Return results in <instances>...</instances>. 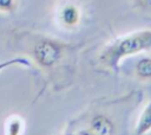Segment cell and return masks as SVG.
Wrapping results in <instances>:
<instances>
[{
	"mask_svg": "<svg viewBox=\"0 0 151 135\" xmlns=\"http://www.w3.org/2000/svg\"><path fill=\"white\" fill-rule=\"evenodd\" d=\"M151 50V30H139L109 43L99 54V62L107 69L118 70L123 59Z\"/></svg>",
	"mask_w": 151,
	"mask_h": 135,
	"instance_id": "6da1fadb",
	"label": "cell"
},
{
	"mask_svg": "<svg viewBox=\"0 0 151 135\" xmlns=\"http://www.w3.org/2000/svg\"><path fill=\"white\" fill-rule=\"evenodd\" d=\"M65 45L50 38L40 39L33 47V57L35 62L44 68L55 65L63 57Z\"/></svg>",
	"mask_w": 151,
	"mask_h": 135,
	"instance_id": "7a4b0ae2",
	"label": "cell"
},
{
	"mask_svg": "<svg viewBox=\"0 0 151 135\" xmlns=\"http://www.w3.org/2000/svg\"><path fill=\"white\" fill-rule=\"evenodd\" d=\"M91 135H116L117 128L114 121L105 114H96L88 123Z\"/></svg>",
	"mask_w": 151,
	"mask_h": 135,
	"instance_id": "3957f363",
	"label": "cell"
},
{
	"mask_svg": "<svg viewBox=\"0 0 151 135\" xmlns=\"http://www.w3.org/2000/svg\"><path fill=\"white\" fill-rule=\"evenodd\" d=\"M59 19L64 26L74 27L76 25H78L79 19H80L79 9L74 5H66L65 7L61 8L59 13Z\"/></svg>",
	"mask_w": 151,
	"mask_h": 135,
	"instance_id": "277c9868",
	"label": "cell"
},
{
	"mask_svg": "<svg viewBox=\"0 0 151 135\" xmlns=\"http://www.w3.org/2000/svg\"><path fill=\"white\" fill-rule=\"evenodd\" d=\"M136 135H145L151 131V101L142 110L137 124H136Z\"/></svg>",
	"mask_w": 151,
	"mask_h": 135,
	"instance_id": "5b68a950",
	"label": "cell"
},
{
	"mask_svg": "<svg viewBox=\"0 0 151 135\" xmlns=\"http://www.w3.org/2000/svg\"><path fill=\"white\" fill-rule=\"evenodd\" d=\"M134 73L140 81H151V58H140L134 66Z\"/></svg>",
	"mask_w": 151,
	"mask_h": 135,
	"instance_id": "8992f818",
	"label": "cell"
},
{
	"mask_svg": "<svg viewBox=\"0 0 151 135\" xmlns=\"http://www.w3.org/2000/svg\"><path fill=\"white\" fill-rule=\"evenodd\" d=\"M24 130V122L20 117H11L6 123V135H21Z\"/></svg>",
	"mask_w": 151,
	"mask_h": 135,
	"instance_id": "52a82bcc",
	"label": "cell"
},
{
	"mask_svg": "<svg viewBox=\"0 0 151 135\" xmlns=\"http://www.w3.org/2000/svg\"><path fill=\"white\" fill-rule=\"evenodd\" d=\"M15 65H20V66H31V62L27 58L24 57H17V58H12L5 62H0V72L7 68L11 66H15Z\"/></svg>",
	"mask_w": 151,
	"mask_h": 135,
	"instance_id": "ba28073f",
	"label": "cell"
},
{
	"mask_svg": "<svg viewBox=\"0 0 151 135\" xmlns=\"http://www.w3.org/2000/svg\"><path fill=\"white\" fill-rule=\"evenodd\" d=\"M17 7V0H0V12H12Z\"/></svg>",
	"mask_w": 151,
	"mask_h": 135,
	"instance_id": "9c48e42d",
	"label": "cell"
},
{
	"mask_svg": "<svg viewBox=\"0 0 151 135\" xmlns=\"http://www.w3.org/2000/svg\"><path fill=\"white\" fill-rule=\"evenodd\" d=\"M134 2L142 8H151V0H134Z\"/></svg>",
	"mask_w": 151,
	"mask_h": 135,
	"instance_id": "30bf717a",
	"label": "cell"
}]
</instances>
